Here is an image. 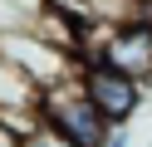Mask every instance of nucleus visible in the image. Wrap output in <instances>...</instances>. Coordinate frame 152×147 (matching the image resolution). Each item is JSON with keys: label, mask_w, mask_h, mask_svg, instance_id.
<instances>
[{"label": "nucleus", "mask_w": 152, "mask_h": 147, "mask_svg": "<svg viewBox=\"0 0 152 147\" xmlns=\"http://www.w3.org/2000/svg\"><path fill=\"white\" fill-rule=\"evenodd\" d=\"M83 59H103V64H113V69L147 83L152 78V25L147 20H128V25L93 20V44H88Z\"/></svg>", "instance_id": "obj_2"}, {"label": "nucleus", "mask_w": 152, "mask_h": 147, "mask_svg": "<svg viewBox=\"0 0 152 147\" xmlns=\"http://www.w3.org/2000/svg\"><path fill=\"white\" fill-rule=\"evenodd\" d=\"M39 127L59 147H103L108 132H113L108 118L98 113V103L88 98V88H83L79 74L39 88Z\"/></svg>", "instance_id": "obj_1"}, {"label": "nucleus", "mask_w": 152, "mask_h": 147, "mask_svg": "<svg viewBox=\"0 0 152 147\" xmlns=\"http://www.w3.org/2000/svg\"><path fill=\"white\" fill-rule=\"evenodd\" d=\"M79 78H83V88H88V98L98 103V113L108 118V127H123L142 108V78L123 74V69L103 64V59H83Z\"/></svg>", "instance_id": "obj_3"}, {"label": "nucleus", "mask_w": 152, "mask_h": 147, "mask_svg": "<svg viewBox=\"0 0 152 147\" xmlns=\"http://www.w3.org/2000/svg\"><path fill=\"white\" fill-rule=\"evenodd\" d=\"M0 147H25V132H20V127H10L5 118H0Z\"/></svg>", "instance_id": "obj_5"}, {"label": "nucleus", "mask_w": 152, "mask_h": 147, "mask_svg": "<svg viewBox=\"0 0 152 147\" xmlns=\"http://www.w3.org/2000/svg\"><path fill=\"white\" fill-rule=\"evenodd\" d=\"M103 147H128V137H123L118 127H113V132H108V142H103Z\"/></svg>", "instance_id": "obj_6"}, {"label": "nucleus", "mask_w": 152, "mask_h": 147, "mask_svg": "<svg viewBox=\"0 0 152 147\" xmlns=\"http://www.w3.org/2000/svg\"><path fill=\"white\" fill-rule=\"evenodd\" d=\"M0 54L15 59L39 88H44V83H59V78H69V74L83 69L79 54H64L59 44H49V39L34 34V29H30V34H0Z\"/></svg>", "instance_id": "obj_4"}]
</instances>
